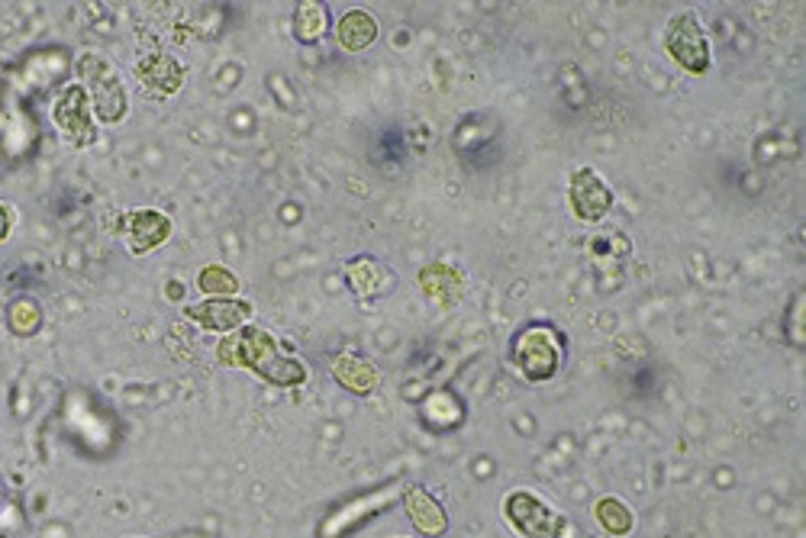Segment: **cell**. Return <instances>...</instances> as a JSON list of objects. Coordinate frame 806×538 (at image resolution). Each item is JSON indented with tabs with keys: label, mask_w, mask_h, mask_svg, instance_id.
<instances>
[{
	"label": "cell",
	"mask_w": 806,
	"mask_h": 538,
	"mask_svg": "<svg viewBox=\"0 0 806 538\" xmlns=\"http://www.w3.org/2000/svg\"><path fill=\"white\" fill-rule=\"evenodd\" d=\"M220 362L230 368H245L259 377H265L274 387H298L303 384L306 370L298 358H284L278 342L259 329V326H242L220 342L216 348Z\"/></svg>",
	"instance_id": "1"
},
{
	"label": "cell",
	"mask_w": 806,
	"mask_h": 538,
	"mask_svg": "<svg viewBox=\"0 0 806 538\" xmlns=\"http://www.w3.org/2000/svg\"><path fill=\"white\" fill-rule=\"evenodd\" d=\"M78 74H81V81L91 91L98 116L107 126H117L127 116V110H130V98H127V88H123L120 74L113 71V65L107 59L94 55V52H84L78 59Z\"/></svg>",
	"instance_id": "2"
},
{
	"label": "cell",
	"mask_w": 806,
	"mask_h": 538,
	"mask_svg": "<svg viewBox=\"0 0 806 538\" xmlns=\"http://www.w3.org/2000/svg\"><path fill=\"white\" fill-rule=\"evenodd\" d=\"M513 358L530 380H545L558 370L562 338L555 336V329H548V326H533V329L520 333V338L513 342Z\"/></svg>",
	"instance_id": "3"
},
{
	"label": "cell",
	"mask_w": 806,
	"mask_h": 538,
	"mask_svg": "<svg viewBox=\"0 0 806 538\" xmlns=\"http://www.w3.org/2000/svg\"><path fill=\"white\" fill-rule=\"evenodd\" d=\"M506 519L526 538H565V519L552 506L538 504L530 494L506 497Z\"/></svg>",
	"instance_id": "4"
},
{
	"label": "cell",
	"mask_w": 806,
	"mask_h": 538,
	"mask_svg": "<svg viewBox=\"0 0 806 538\" xmlns=\"http://www.w3.org/2000/svg\"><path fill=\"white\" fill-rule=\"evenodd\" d=\"M52 120L59 133L66 135L71 145H91L94 142V126H91V98L81 84H68L62 98L52 106Z\"/></svg>",
	"instance_id": "5"
},
{
	"label": "cell",
	"mask_w": 806,
	"mask_h": 538,
	"mask_svg": "<svg viewBox=\"0 0 806 538\" xmlns=\"http://www.w3.org/2000/svg\"><path fill=\"white\" fill-rule=\"evenodd\" d=\"M665 42H668V52H672L674 59L687 68V71L701 74V71L709 68V45H706V35L704 30H701V20H697L694 13H681V17H674L672 27H668V35H665Z\"/></svg>",
	"instance_id": "6"
},
{
	"label": "cell",
	"mask_w": 806,
	"mask_h": 538,
	"mask_svg": "<svg viewBox=\"0 0 806 538\" xmlns=\"http://www.w3.org/2000/svg\"><path fill=\"white\" fill-rule=\"evenodd\" d=\"M188 319H194L206 333H235L245 326V319L252 316V303L233 301V297H213V301L194 303L184 309Z\"/></svg>",
	"instance_id": "7"
},
{
	"label": "cell",
	"mask_w": 806,
	"mask_h": 538,
	"mask_svg": "<svg viewBox=\"0 0 806 538\" xmlns=\"http://www.w3.org/2000/svg\"><path fill=\"white\" fill-rule=\"evenodd\" d=\"M568 197H572V210L581 216V220H587V223H594V220H601L606 210H609V191H606V184L601 181V174L591 169H581L577 174L572 177V187H568Z\"/></svg>",
	"instance_id": "8"
},
{
	"label": "cell",
	"mask_w": 806,
	"mask_h": 538,
	"mask_svg": "<svg viewBox=\"0 0 806 538\" xmlns=\"http://www.w3.org/2000/svg\"><path fill=\"white\" fill-rule=\"evenodd\" d=\"M127 242L133 255H145L152 248H159L165 238L171 236V220L159 210H135L127 220Z\"/></svg>",
	"instance_id": "9"
},
{
	"label": "cell",
	"mask_w": 806,
	"mask_h": 538,
	"mask_svg": "<svg viewBox=\"0 0 806 538\" xmlns=\"http://www.w3.org/2000/svg\"><path fill=\"white\" fill-rule=\"evenodd\" d=\"M135 74H139V81H142L149 91H155V94H162V98H171V94L181 88V81H184V71H181V65H178L171 55H145V59L135 65Z\"/></svg>",
	"instance_id": "10"
},
{
	"label": "cell",
	"mask_w": 806,
	"mask_h": 538,
	"mask_svg": "<svg viewBox=\"0 0 806 538\" xmlns=\"http://www.w3.org/2000/svg\"><path fill=\"white\" fill-rule=\"evenodd\" d=\"M403 504H406V516L413 519V526L420 532H426V536H442L445 532V512L423 487H410Z\"/></svg>",
	"instance_id": "11"
},
{
	"label": "cell",
	"mask_w": 806,
	"mask_h": 538,
	"mask_svg": "<svg viewBox=\"0 0 806 538\" xmlns=\"http://www.w3.org/2000/svg\"><path fill=\"white\" fill-rule=\"evenodd\" d=\"M336 35L339 42H342V49H349V52H365L371 42L377 39V23L371 20L365 10H349V13L339 20Z\"/></svg>",
	"instance_id": "12"
},
{
	"label": "cell",
	"mask_w": 806,
	"mask_h": 538,
	"mask_svg": "<svg viewBox=\"0 0 806 538\" xmlns=\"http://www.w3.org/2000/svg\"><path fill=\"white\" fill-rule=\"evenodd\" d=\"M333 374H336V380L342 387H349V390H355V394H369L371 387H374V380H377V374H374V368H371L369 362H362V358H355V355H342V358H336Z\"/></svg>",
	"instance_id": "13"
},
{
	"label": "cell",
	"mask_w": 806,
	"mask_h": 538,
	"mask_svg": "<svg viewBox=\"0 0 806 538\" xmlns=\"http://www.w3.org/2000/svg\"><path fill=\"white\" fill-rule=\"evenodd\" d=\"M326 10H323V3H313V0H306L298 7V13H294V33L301 42H316L320 35L326 33Z\"/></svg>",
	"instance_id": "14"
},
{
	"label": "cell",
	"mask_w": 806,
	"mask_h": 538,
	"mask_svg": "<svg viewBox=\"0 0 806 538\" xmlns=\"http://www.w3.org/2000/svg\"><path fill=\"white\" fill-rule=\"evenodd\" d=\"M597 519L604 522V529L606 532H613V536H626V532L633 529V512H629V506L613 500V497H606V500L597 504Z\"/></svg>",
	"instance_id": "15"
},
{
	"label": "cell",
	"mask_w": 806,
	"mask_h": 538,
	"mask_svg": "<svg viewBox=\"0 0 806 538\" xmlns=\"http://www.w3.org/2000/svg\"><path fill=\"white\" fill-rule=\"evenodd\" d=\"M198 284H201L203 294H220V297H230V294L239 291V277H235L233 271L220 268V265L203 268L201 277H198Z\"/></svg>",
	"instance_id": "16"
},
{
	"label": "cell",
	"mask_w": 806,
	"mask_h": 538,
	"mask_svg": "<svg viewBox=\"0 0 806 538\" xmlns=\"http://www.w3.org/2000/svg\"><path fill=\"white\" fill-rule=\"evenodd\" d=\"M13 220H17V216H13V210H10L7 203H0V242L10 236V230H13Z\"/></svg>",
	"instance_id": "17"
},
{
	"label": "cell",
	"mask_w": 806,
	"mask_h": 538,
	"mask_svg": "<svg viewBox=\"0 0 806 538\" xmlns=\"http://www.w3.org/2000/svg\"><path fill=\"white\" fill-rule=\"evenodd\" d=\"M0 538H7V536H3V532H0Z\"/></svg>",
	"instance_id": "18"
}]
</instances>
